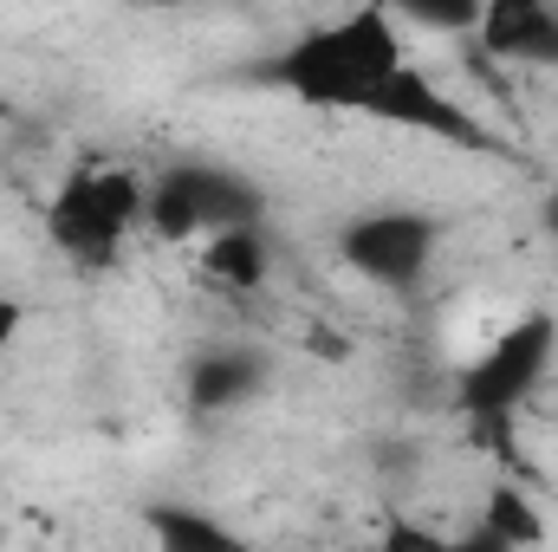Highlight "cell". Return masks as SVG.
<instances>
[{"label": "cell", "instance_id": "obj_9", "mask_svg": "<svg viewBox=\"0 0 558 552\" xmlns=\"http://www.w3.org/2000/svg\"><path fill=\"white\" fill-rule=\"evenodd\" d=\"M384 7L410 26H428V33H474L487 0H384Z\"/></svg>", "mask_w": 558, "mask_h": 552}, {"label": "cell", "instance_id": "obj_3", "mask_svg": "<svg viewBox=\"0 0 558 552\" xmlns=\"http://www.w3.org/2000/svg\"><path fill=\"white\" fill-rule=\"evenodd\" d=\"M553 345H558V319L553 312H526L513 325H500L461 371V404L487 422L513 416L520 404H533L546 391L553 371Z\"/></svg>", "mask_w": 558, "mask_h": 552}, {"label": "cell", "instance_id": "obj_8", "mask_svg": "<svg viewBox=\"0 0 558 552\" xmlns=\"http://www.w3.org/2000/svg\"><path fill=\"white\" fill-rule=\"evenodd\" d=\"M195 248H202V274L228 292H260L274 274V248H267L260 221H228V228L202 235Z\"/></svg>", "mask_w": 558, "mask_h": 552}, {"label": "cell", "instance_id": "obj_6", "mask_svg": "<svg viewBox=\"0 0 558 552\" xmlns=\"http://www.w3.org/2000/svg\"><path fill=\"white\" fill-rule=\"evenodd\" d=\"M474 39L487 59L558 72V0H487L474 20Z\"/></svg>", "mask_w": 558, "mask_h": 552}, {"label": "cell", "instance_id": "obj_2", "mask_svg": "<svg viewBox=\"0 0 558 552\" xmlns=\"http://www.w3.org/2000/svg\"><path fill=\"white\" fill-rule=\"evenodd\" d=\"M143 215H149V182L137 169H124V163H78L46 202V241L72 267L105 274V267L124 261Z\"/></svg>", "mask_w": 558, "mask_h": 552}, {"label": "cell", "instance_id": "obj_4", "mask_svg": "<svg viewBox=\"0 0 558 552\" xmlns=\"http://www.w3.org/2000/svg\"><path fill=\"white\" fill-rule=\"evenodd\" d=\"M228 221H260V195L241 169H221V163H169L156 182H149V215L143 228L156 241H202Z\"/></svg>", "mask_w": 558, "mask_h": 552}, {"label": "cell", "instance_id": "obj_5", "mask_svg": "<svg viewBox=\"0 0 558 552\" xmlns=\"http://www.w3.org/2000/svg\"><path fill=\"white\" fill-rule=\"evenodd\" d=\"M435 248H441V228L422 208H364L338 235L344 267L364 274L371 286H390V292H410L435 267Z\"/></svg>", "mask_w": 558, "mask_h": 552}, {"label": "cell", "instance_id": "obj_1", "mask_svg": "<svg viewBox=\"0 0 558 552\" xmlns=\"http://www.w3.org/2000/svg\"><path fill=\"white\" fill-rule=\"evenodd\" d=\"M410 39L403 20L384 0L344 7L305 33H292L267 59V85L286 92L305 111H338V118H377L384 92L410 72Z\"/></svg>", "mask_w": 558, "mask_h": 552}, {"label": "cell", "instance_id": "obj_10", "mask_svg": "<svg viewBox=\"0 0 558 552\" xmlns=\"http://www.w3.org/2000/svg\"><path fill=\"white\" fill-rule=\"evenodd\" d=\"M546 527H539V514H526L520 507V494H494V520H487V540L494 547H526V540H539Z\"/></svg>", "mask_w": 558, "mask_h": 552}, {"label": "cell", "instance_id": "obj_11", "mask_svg": "<svg viewBox=\"0 0 558 552\" xmlns=\"http://www.w3.org/2000/svg\"><path fill=\"white\" fill-rule=\"evenodd\" d=\"M156 533L169 547H228V527H208V520H189V514H156Z\"/></svg>", "mask_w": 558, "mask_h": 552}, {"label": "cell", "instance_id": "obj_12", "mask_svg": "<svg viewBox=\"0 0 558 552\" xmlns=\"http://www.w3.org/2000/svg\"><path fill=\"white\" fill-rule=\"evenodd\" d=\"M26 319H33V312H26V299H13V292H0V358H7L13 345H20V332H26Z\"/></svg>", "mask_w": 558, "mask_h": 552}, {"label": "cell", "instance_id": "obj_7", "mask_svg": "<svg viewBox=\"0 0 558 552\" xmlns=\"http://www.w3.org/2000/svg\"><path fill=\"white\" fill-rule=\"evenodd\" d=\"M267 384V358L247 345H215L189 364V404L195 410H241Z\"/></svg>", "mask_w": 558, "mask_h": 552}]
</instances>
